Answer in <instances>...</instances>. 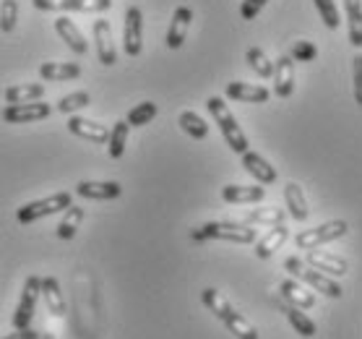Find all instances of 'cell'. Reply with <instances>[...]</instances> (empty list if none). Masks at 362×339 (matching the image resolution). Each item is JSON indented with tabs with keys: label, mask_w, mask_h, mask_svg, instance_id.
Returning <instances> with one entry per match:
<instances>
[{
	"label": "cell",
	"mask_w": 362,
	"mask_h": 339,
	"mask_svg": "<svg viewBox=\"0 0 362 339\" xmlns=\"http://www.w3.org/2000/svg\"><path fill=\"white\" fill-rule=\"evenodd\" d=\"M274 94L279 100H287L295 91V60L289 55H281L276 63H274Z\"/></svg>",
	"instance_id": "cell-13"
},
{
	"label": "cell",
	"mask_w": 362,
	"mask_h": 339,
	"mask_svg": "<svg viewBox=\"0 0 362 339\" xmlns=\"http://www.w3.org/2000/svg\"><path fill=\"white\" fill-rule=\"evenodd\" d=\"M68 131L83 141H91V144H107V139H110V128H105V125L97 123V120H89V117H81V115H71Z\"/></svg>",
	"instance_id": "cell-15"
},
{
	"label": "cell",
	"mask_w": 362,
	"mask_h": 339,
	"mask_svg": "<svg viewBox=\"0 0 362 339\" xmlns=\"http://www.w3.org/2000/svg\"><path fill=\"white\" fill-rule=\"evenodd\" d=\"M157 113H159V108L154 105V102H141V105H136V108L128 113V125L131 128H141V125H148L154 117H157Z\"/></svg>",
	"instance_id": "cell-35"
},
{
	"label": "cell",
	"mask_w": 362,
	"mask_h": 339,
	"mask_svg": "<svg viewBox=\"0 0 362 339\" xmlns=\"http://www.w3.org/2000/svg\"><path fill=\"white\" fill-rule=\"evenodd\" d=\"M81 222H83V207H71L63 212V219H60V224H58V238L60 240H71L78 232V227H81Z\"/></svg>",
	"instance_id": "cell-31"
},
{
	"label": "cell",
	"mask_w": 362,
	"mask_h": 339,
	"mask_svg": "<svg viewBox=\"0 0 362 339\" xmlns=\"http://www.w3.org/2000/svg\"><path fill=\"white\" fill-rule=\"evenodd\" d=\"M308 266H313V269H318V272L329 274V277H344L346 272H349V264H346L344 258L334 256V253H329V251H308Z\"/></svg>",
	"instance_id": "cell-18"
},
{
	"label": "cell",
	"mask_w": 362,
	"mask_h": 339,
	"mask_svg": "<svg viewBox=\"0 0 362 339\" xmlns=\"http://www.w3.org/2000/svg\"><path fill=\"white\" fill-rule=\"evenodd\" d=\"M224 94L230 100L247 102V105H264L272 97V91L266 89V86H261V84H245V81H230L224 86Z\"/></svg>",
	"instance_id": "cell-14"
},
{
	"label": "cell",
	"mask_w": 362,
	"mask_h": 339,
	"mask_svg": "<svg viewBox=\"0 0 362 339\" xmlns=\"http://www.w3.org/2000/svg\"><path fill=\"white\" fill-rule=\"evenodd\" d=\"M177 123H180V128L185 133H188L190 139L196 141H204L206 136H209V123H206L204 117L196 115L193 110H185V113H180V117H177Z\"/></svg>",
	"instance_id": "cell-30"
},
{
	"label": "cell",
	"mask_w": 362,
	"mask_h": 339,
	"mask_svg": "<svg viewBox=\"0 0 362 339\" xmlns=\"http://www.w3.org/2000/svg\"><path fill=\"white\" fill-rule=\"evenodd\" d=\"M240 157H243L245 173L253 175L255 180H258V185H272V183H276V167H274L266 157H261L258 151L247 149L245 154H240Z\"/></svg>",
	"instance_id": "cell-16"
},
{
	"label": "cell",
	"mask_w": 362,
	"mask_h": 339,
	"mask_svg": "<svg viewBox=\"0 0 362 339\" xmlns=\"http://www.w3.org/2000/svg\"><path fill=\"white\" fill-rule=\"evenodd\" d=\"M206 108H209L211 117H214L216 125H219V131H222L224 141H227V146H230L235 154H245L250 144H247L245 131L240 128L238 117L232 115L230 108H227V102H224L222 97H209V100H206Z\"/></svg>",
	"instance_id": "cell-2"
},
{
	"label": "cell",
	"mask_w": 362,
	"mask_h": 339,
	"mask_svg": "<svg viewBox=\"0 0 362 339\" xmlns=\"http://www.w3.org/2000/svg\"><path fill=\"white\" fill-rule=\"evenodd\" d=\"M42 339H55V334H42Z\"/></svg>",
	"instance_id": "cell-42"
},
{
	"label": "cell",
	"mask_w": 362,
	"mask_h": 339,
	"mask_svg": "<svg viewBox=\"0 0 362 339\" xmlns=\"http://www.w3.org/2000/svg\"><path fill=\"white\" fill-rule=\"evenodd\" d=\"M284 314H287V321L292 323V329H295L297 334H300V337H305V339L315 337L318 326H315V321L308 314H305L303 308L287 306V308H284Z\"/></svg>",
	"instance_id": "cell-29"
},
{
	"label": "cell",
	"mask_w": 362,
	"mask_h": 339,
	"mask_svg": "<svg viewBox=\"0 0 362 339\" xmlns=\"http://www.w3.org/2000/svg\"><path fill=\"white\" fill-rule=\"evenodd\" d=\"M289 238V230H287V224H274L272 230L266 232L264 238L255 243V256L258 258H272L276 251L287 243Z\"/></svg>",
	"instance_id": "cell-21"
},
{
	"label": "cell",
	"mask_w": 362,
	"mask_h": 339,
	"mask_svg": "<svg viewBox=\"0 0 362 339\" xmlns=\"http://www.w3.org/2000/svg\"><path fill=\"white\" fill-rule=\"evenodd\" d=\"M42 300H45V306L52 316H58L63 318L66 316V298H63V287H60V282L55 277H45L42 280Z\"/></svg>",
	"instance_id": "cell-23"
},
{
	"label": "cell",
	"mask_w": 362,
	"mask_h": 339,
	"mask_svg": "<svg viewBox=\"0 0 362 339\" xmlns=\"http://www.w3.org/2000/svg\"><path fill=\"white\" fill-rule=\"evenodd\" d=\"M245 60H247V66L253 68L261 79H272L274 76V63L269 60V55H266L261 47H250V50L245 52Z\"/></svg>",
	"instance_id": "cell-34"
},
{
	"label": "cell",
	"mask_w": 362,
	"mask_h": 339,
	"mask_svg": "<svg viewBox=\"0 0 362 339\" xmlns=\"http://www.w3.org/2000/svg\"><path fill=\"white\" fill-rule=\"evenodd\" d=\"M91 102L89 91H74V94H66V97H60L58 102H55V108L60 115H74V113H78V110H83L86 105Z\"/></svg>",
	"instance_id": "cell-33"
},
{
	"label": "cell",
	"mask_w": 362,
	"mask_h": 339,
	"mask_svg": "<svg viewBox=\"0 0 362 339\" xmlns=\"http://www.w3.org/2000/svg\"><path fill=\"white\" fill-rule=\"evenodd\" d=\"M76 196L89 201H112L123 196V185L115 180H81L76 185Z\"/></svg>",
	"instance_id": "cell-11"
},
{
	"label": "cell",
	"mask_w": 362,
	"mask_h": 339,
	"mask_svg": "<svg viewBox=\"0 0 362 339\" xmlns=\"http://www.w3.org/2000/svg\"><path fill=\"white\" fill-rule=\"evenodd\" d=\"M201 300H204V306L230 329V334H235L238 339H258V329L247 321L245 316L240 314L238 308L232 306L230 300L224 298L219 289L206 287L204 292H201Z\"/></svg>",
	"instance_id": "cell-1"
},
{
	"label": "cell",
	"mask_w": 362,
	"mask_h": 339,
	"mask_svg": "<svg viewBox=\"0 0 362 339\" xmlns=\"http://www.w3.org/2000/svg\"><path fill=\"white\" fill-rule=\"evenodd\" d=\"M352 86H354V102L362 108V52H357L352 60Z\"/></svg>",
	"instance_id": "cell-39"
},
{
	"label": "cell",
	"mask_w": 362,
	"mask_h": 339,
	"mask_svg": "<svg viewBox=\"0 0 362 339\" xmlns=\"http://www.w3.org/2000/svg\"><path fill=\"white\" fill-rule=\"evenodd\" d=\"M123 50L128 58H139L144 50V13L139 6H131L125 11L123 21Z\"/></svg>",
	"instance_id": "cell-8"
},
{
	"label": "cell",
	"mask_w": 362,
	"mask_h": 339,
	"mask_svg": "<svg viewBox=\"0 0 362 339\" xmlns=\"http://www.w3.org/2000/svg\"><path fill=\"white\" fill-rule=\"evenodd\" d=\"M279 292H281V298L287 300L289 306H295V308H303V311H308V308L315 306V295L310 292V289H305L297 280H284L279 285Z\"/></svg>",
	"instance_id": "cell-22"
},
{
	"label": "cell",
	"mask_w": 362,
	"mask_h": 339,
	"mask_svg": "<svg viewBox=\"0 0 362 339\" xmlns=\"http://www.w3.org/2000/svg\"><path fill=\"white\" fill-rule=\"evenodd\" d=\"M0 339H42V334L34 329H16L13 334H6V337H0Z\"/></svg>",
	"instance_id": "cell-41"
},
{
	"label": "cell",
	"mask_w": 362,
	"mask_h": 339,
	"mask_svg": "<svg viewBox=\"0 0 362 339\" xmlns=\"http://www.w3.org/2000/svg\"><path fill=\"white\" fill-rule=\"evenodd\" d=\"M42 81H74L81 76V66L78 63H42L40 66Z\"/></svg>",
	"instance_id": "cell-26"
},
{
	"label": "cell",
	"mask_w": 362,
	"mask_h": 339,
	"mask_svg": "<svg viewBox=\"0 0 362 339\" xmlns=\"http://www.w3.org/2000/svg\"><path fill=\"white\" fill-rule=\"evenodd\" d=\"M190 21H193V11L188 6H177L173 13V21H170V29H167V47L170 50H180L185 37H188Z\"/></svg>",
	"instance_id": "cell-17"
},
{
	"label": "cell",
	"mask_w": 362,
	"mask_h": 339,
	"mask_svg": "<svg viewBox=\"0 0 362 339\" xmlns=\"http://www.w3.org/2000/svg\"><path fill=\"white\" fill-rule=\"evenodd\" d=\"M190 238L196 240V243H204V240H230V243H240V246H250V243L258 240V232L253 230V224L245 222H206L190 232Z\"/></svg>",
	"instance_id": "cell-3"
},
{
	"label": "cell",
	"mask_w": 362,
	"mask_h": 339,
	"mask_svg": "<svg viewBox=\"0 0 362 339\" xmlns=\"http://www.w3.org/2000/svg\"><path fill=\"white\" fill-rule=\"evenodd\" d=\"M346 232H349V224H346L344 219H329V222L318 224V227L297 232L295 246L300 251H313V248L326 246V243H334V240L344 238Z\"/></svg>",
	"instance_id": "cell-5"
},
{
	"label": "cell",
	"mask_w": 362,
	"mask_h": 339,
	"mask_svg": "<svg viewBox=\"0 0 362 339\" xmlns=\"http://www.w3.org/2000/svg\"><path fill=\"white\" fill-rule=\"evenodd\" d=\"M284 204H287V214L297 222H305L308 214H310V209H308V199H305L303 188L297 185V183L289 180L284 185Z\"/></svg>",
	"instance_id": "cell-24"
},
{
	"label": "cell",
	"mask_w": 362,
	"mask_h": 339,
	"mask_svg": "<svg viewBox=\"0 0 362 339\" xmlns=\"http://www.w3.org/2000/svg\"><path fill=\"white\" fill-rule=\"evenodd\" d=\"M71 204H74V196H71L68 190H60V193H52L47 199L24 204V207L16 212V219L21 224H32V222H37V219H42V217H52V214H58V212H66Z\"/></svg>",
	"instance_id": "cell-6"
},
{
	"label": "cell",
	"mask_w": 362,
	"mask_h": 339,
	"mask_svg": "<svg viewBox=\"0 0 362 339\" xmlns=\"http://www.w3.org/2000/svg\"><path fill=\"white\" fill-rule=\"evenodd\" d=\"M40 295H42V280L40 277H29V280L24 282L16 314H13V329H29V323H32V318H34V311H37V303H40Z\"/></svg>",
	"instance_id": "cell-7"
},
{
	"label": "cell",
	"mask_w": 362,
	"mask_h": 339,
	"mask_svg": "<svg viewBox=\"0 0 362 339\" xmlns=\"http://www.w3.org/2000/svg\"><path fill=\"white\" fill-rule=\"evenodd\" d=\"M266 3H269V0H243V6H240V16L245 18V21H253V18L264 11Z\"/></svg>",
	"instance_id": "cell-40"
},
{
	"label": "cell",
	"mask_w": 362,
	"mask_h": 339,
	"mask_svg": "<svg viewBox=\"0 0 362 339\" xmlns=\"http://www.w3.org/2000/svg\"><path fill=\"white\" fill-rule=\"evenodd\" d=\"M346 21H349V42L360 50L362 47V0H344Z\"/></svg>",
	"instance_id": "cell-28"
},
{
	"label": "cell",
	"mask_w": 362,
	"mask_h": 339,
	"mask_svg": "<svg viewBox=\"0 0 362 339\" xmlns=\"http://www.w3.org/2000/svg\"><path fill=\"white\" fill-rule=\"evenodd\" d=\"M37 11H83V13H105L112 8V0H32Z\"/></svg>",
	"instance_id": "cell-10"
},
{
	"label": "cell",
	"mask_w": 362,
	"mask_h": 339,
	"mask_svg": "<svg viewBox=\"0 0 362 339\" xmlns=\"http://www.w3.org/2000/svg\"><path fill=\"white\" fill-rule=\"evenodd\" d=\"M287 219V212L276 207H261V209H250L243 222L245 224H266V227H274V224H284Z\"/></svg>",
	"instance_id": "cell-27"
},
{
	"label": "cell",
	"mask_w": 362,
	"mask_h": 339,
	"mask_svg": "<svg viewBox=\"0 0 362 339\" xmlns=\"http://www.w3.org/2000/svg\"><path fill=\"white\" fill-rule=\"evenodd\" d=\"M266 196L264 185H224L222 188V199L227 204H261Z\"/></svg>",
	"instance_id": "cell-20"
},
{
	"label": "cell",
	"mask_w": 362,
	"mask_h": 339,
	"mask_svg": "<svg viewBox=\"0 0 362 339\" xmlns=\"http://www.w3.org/2000/svg\"><path fill=\"white\" fill-rule=\"evenodd\" d=\"M18 24V3L16 0H0V32L11 34Z\"/></svg>",
	"instance_id": "cell-36"
},
{
	"label": "cell",
	"mask_w": 362,
	"mask_h": 339,
	"mask_svg": "<svg viewBox=\"0 0 362 339\" xmlns=\"http://www.w3.org/2000/svg\"><path fill=\"white\" fill-rule=\"evenodd\" d=\"M289 58L295 60V63H310V60L318 58V47H315L313 42L308 40H300L292 45V52H289Z\"/></svg>",
	"instance_id": "cell-38"
},
{
	"label": "cell",
	"mask_w": 362,
	"mask_h": 339,
	"mask_svg": "<svg viewBox=\"0 0 362 339\" xmlns=\"http://www.w3.org/2000/svg\"><path fill=\"white\" fill-rule=\"evenodd\" d=\"M284 269L287 272H292V277H297L300 282H305V285H310V287L315 289V292H321V295H326V298H341L344 295V289H341V285H339L334 277H329V274L318 272V269H313V266H308L305 261H300L297 256H289L287 261H284Z\"/></svg>",
	"instance_id": "cell-4"
},
{
	"label": "cell",
	"mask_w": 362,
	"mask_h": 339,
	"mask_svg": "<svg viewBox=\"0 0 362 339\" xmlns=\"http://www.w3.org/2000/svg\"><path fill=\"white\" fill-rule=\"evenodd\" d=\"M128 133H131V125H128V120H117V123L112 125L110 139H107V149H110V157H112V159H120L125 154Z\"/></svg>",
	"instance_id": "cell-32"
},
{
	"label": "cell",
	"mask_w": 362,
	"mask_h": 339,
	"mask_svg": "<svg viewBox=\"0 0 362 339\" xmlns=\"http://www.w3.org/2000/svg\"><path fill=\"white\" fill-rule=\"evenodd\" d=\"M52 113V105L45 100L40 102H24V105H6L3 108V120L11 125H24V123H37L45 120Z\"/></svg>",
	"instance_id": "cell-9"
},
{
	"label": "cell",
	"mask_w": 362,
	"mask_h": 339,
	"mask_svg": "<svg viewBox=\"0 0 362 339\" xmlns=\"http://www.w3.org/2000/svg\"><path fill=\"white\" fill-rule=\"evenodd\" d=\"M315 3V11H318V16H321V21L329 29H339V24H341V16H339V8L334 0H313Z\"/></svg>",
	"instance_id": "cell-37"
},
{
	"label": "cell",
	"mask_w": 362,
	"mask_h": 339,
	"mask_svg": "<svg viewBox=\"0 0 362 339\" xmlns=\"http://www.w3.org/2000/svg\"><path fill=\"white\" fill-rule=\"evenodd\" d=\"M55 32H58L60 40L68 45V50L76 52V55H86V50H89V42L83 40L81 29H78L71 18H66V16L55 18Z\"/></svg>",
	"instance_id": "cell-19"
},
{
	"label": "cell",
	"mask_w": 362,
	"mask_h": 339,
	"mask_svg": "<svg viewBox=\"0 0 362 339\" xmlns=\"http://www.w3.org/2000/svg\"><path fill=\"white\" fill-rule=\"evenodd\" d=\"M94 45H97V58L102 66H115L117 63V52H115V42H112V26L105 18H97L94 26Z\"/></svg>",
	"instance_id": "cell-12"
},
{
	"label": "cell",
	"mask_w": 362,
	"mask_h": 339,
	"mask_svg": "<svg viewBox=\"0 0 362 339\" xmlns=\"http://www.w3.org/2000/svg\"><path fill=\"white\" fill-rule=\"evenodd\" d=\"M6 102L8 105H24V102L45 100V84H13L6 89Z\"/></svg>",
	"instance_id": "cell-25"
}]
</instances>
